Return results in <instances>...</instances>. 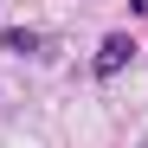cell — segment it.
<instances>
[{"mask_svg": "<svg viewBox=\"0 0 148 148\" xmlns=\"http://www.w3.org/2000/svg\"><path fill=\"white\" fill-rule=\"evenodd\" d=\"M129 58H135V39H129V32H110L103 45H97V77H110V71H122Z\"/></svg>", "mask_w": 148, "mask_h": 148, "instance_id": "obj_1", "label": "cell"}, {"mask_svg": "<svg viewBox=\"0 0 148 148\" xmlns=\"http://www.w3.org/2000/svg\"><path fill=\"white\" fill-rule=\"evenodd\" d=\"M0 39H7L13 52H39V58H52V52H58L52 39H32V32H0Z\"/></svg>", "mask_w": 148, "mask_h": 148, "instance_id": "obj_2", "label": "cell"}]
</instances>
